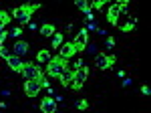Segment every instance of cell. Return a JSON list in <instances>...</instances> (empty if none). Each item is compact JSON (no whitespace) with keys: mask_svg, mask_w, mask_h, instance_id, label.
<instances>
[{"mask_svg":"<svg viewBox=\"0 0 151 113\" xmlns=\"http://www.w3.org/2000/svg\"><path fill=\"white\" fill-rule=\"evenodd\" d=\"M89 77V67L83 63V61H77V65H75V77H73V83H70V87L75 91H81L83 85H85V81Z\"/></svg>","mask_w":151,"mask_h":113,"instance_id":"obj_2","label":"cell"},{"mask_svg":"<svg viewBox=\"0 0 151 113\" xmlns=\"http://www.w3.org/2000/svg\"><path fill=\"white\" fill-rule=\"evenodd\" d=\"M131 83H133V81H131V79H123V83H121V85H123V87H129Z\"/></svg>","mask_w":151,"mask_h":113,"instance_id":"obj_29","label":"cell"},{"mask_svg":"<svg viewBox=\"0 0 151 113\" xmlns=\"http://www.w3.org/2000/svg\"><path fill=\"white\" fill-rule=\"evenodd\" d=\"M12 55H18V56H22V55H26L28 53V43L26 41H16L14 43V46H12Z\"/></svg>","mask_w":151,"mask_h":113,"instance_id":"obj_13","label":"cell"},{"mask_svg":"<svg viewBox=\"0 0 151 113\" xmlns=\"http://www.w3.org/2000/svg\"><path fill=\"white\" fill-rule=\"evenodd\" d=\"M87 30H97V24H95V22H89V28H87Z\"/></svg>","mask_w":151,"mask_h":113,"instance_id":"obj_30","label":"cell"},{"mask_svg":"<svg viewBox=\"0 0 151 113\" xmlns=\"http://www.w3.org/2000/svg\"><path fill=\"white\" fill-rule=\"evenodd\" d=\"M85 51H87V53H91V55H97V45H93V43H87Z\"/></svg>","mask_w":151,"mask_h":113,"instance_id":"obj_21","label":"cell"},{"mask_svg":"<svg viewBox=\"0 0 151 113\" xmlns=\"http://www.w3.org/2000/svg\"><path fill=\"white\" fill-rule=\"evenodd\" d=\"M8 55H10V53H8V51L4 49V45H0V56H4V59H6Z\"/></svg>","mask_w":151,"mask_h":113,"instance_id":"obj_27","label":"cell"},{"mask_svg":"<svg viewBox=\"0 0 151 113\" xmlns=\"http://www.w3.org/2000/svg\"><path fill=\"white\" fill-rule=\"evenodd\" d=\"M40 79H32V81H26L24 83V93L28 95V97H36L38 95V91H40Z\"/></svg>","mask_w":151,"mask_h":113,"instance_id":"obj_7","label":"cell"},{"mask_svg":"<svg viewBox=\"0 0 151 113\" xmlns=\"http://www.w3.org/2000/svg\"><path fill=\"white\" fill-rule=\"evenodd\" d=\"M22 77H24V81H32V79H42L45 75L40 73V69L36 67V65H32V63H24L22 65Z\"/></svg>","mask_w":151,"mask_h":113,"instance_id":"obj_5","label":"cell"},{"mask_svg":"<svg viewBox=\"0 0 151 113\" xmlns=\"http://www.w3.org/2000/svg\"><path fill=\"white\" fill-rule=\"evenodd\" d=\"M6 36H10V33H6V30H2V33H0V45L6 41Z\"/></svg>","mask_w":151,"mask_h":113,"instance_id":"obj_26","label":"cell"},{"mask_svg":"<svg viewBox=\"0 0 151 113\" xmlns=\"http://www.w3.org/2000/svg\"><path fill=\"white\" fill-rule=\"evenodd\" d=\"M63 41H65V36H63L60 33H55V34H52V46H55V49H60Z\"/></svg>","mask_w":151,"mask_h":113,"instance_id":"obj_17","label":"cell"},{"mask_svg":"<svg viewBox=\"0 0 151 113\" xmlns=\"http://www.w3.org/2000/svg\"><path fill=\"white\" fill-rule=\"evenodd\" d=\"M95 65L99 71H107L115 65V56L113 55H107V53H97L95 55Z\"/></svg>","mask_w":151,"mask_h":113,"instance_id":"obj_4","label":"cell"},{"mask_svg":"<svg viewBox=\"0 0 151 113\" xmlns=\"http://www.w3.org/2000/svg\"><path fill=\"white\" fill-rule=\"evenodd\" d=\"M40 111H42V113H55V111H57V101L50 99V97L47 95V97L40 101Z\"/></svg>","mask_w":151,"mask_h":113,"instance_id":"obj_11","label":"cell"},{"mask_svg":"<svg viewBox=\"0 0 151 113\" xmlns=\"http://www.w3.org/2000/svg\"><path fill=\"white\" fill-rule=\"evenodd\" d=\"M8 22H10V14H8L6 10H0V24H4V26H6Z\"/></svg>","mask_w":151,"mask_h":113,"instance_id":"obj_18","label":"cell"},{"mask_svg":"<svg viewBox=\"0 0 151 113\" xmlns=\"http://www.w3.org/2000/svg\"><path fill=\"white\" fill-rule=\"evenodd\" d=\"M40 34H45V36H52L55 34V26L50 22H45L42 26H40Z\"/></svg>","mask_w":151,"mask_h":113,"instance_id":"obj_16","label":"cell"},{"mask_svg":"<svg viewBox=\"0 0 151 113\" xmlns=\"http://www.w3.org/2000/svg\"><path fill=\"white\" fill-rule=\"evenodd\" d=\"M20 34H22V28H20V26H16V28H12L10 36H14V38H18V36H20Z\"/></svg>","mask_w":151,"mask_h":113,"instance_id":"obj_23","label":"cell"},{"mask_svg":"<svg viewBox=\"0 0 151 113\" xmlns=\"http://www.w3.org/2000/svg\"><path fill=\"white\" fill-rule=\"evenodd\" d=\"M38 8H40V4H38V2H26V4H22V6L14 8V10H12V16L16 18V22L20 24V26H24V24L30 22L32 12H36Z\"/></svg>","mask_w":151,"mask_h":113,"instance_id":"obj_1","label":"cell"},{"mask_svg":"<svg viewBox=\"0 0 151 113\" xmlns=\"http://www.w3.org/2000/svg\"><path fill=\"white\" fill-rule=\"evenodd\" d=\"M69 67V61L67 59H63V56H52L50 61H48V65H47V73H48V77H60V73L65 71V69Z\"/></svg>","mask_w":151,"mask_h":113,"instance_id":"obj_3","label":"cell"},{"mask_svg":"<svg viewBox=\"0 0 151 113\" xmlns=\"http://www.w3.org/2000/svg\"><path fill=\"white\" fill-rule=\"evenodd\" d=\"M105 45H107V49H113V46H115V38H113V36H107Z\"/></svg>","mask_w":151,"mask_h":113,"instance_id":"obj_25","label":"cell"},{"mask_svg":"<svg viewBox=\"0 0 151 113\" xmlns=\"http://www.w3.org/2000/svg\"><path fill=\"white\" fill-rule=\"evenodd\" d=\"M75 4H77V8H79L81 12H85L87 16H89V14H93V8H91V2H87V0H77Z\"/></svg>","mask_w":151,"mask_h":113,"instance_id":"obj_14","label":"cell"},{"mask_svg":"<svg viewBox=\"0 0 151 113\" xmlns=\"http://www.w3.org/2000/svg\"><path fill=\"white\" fill-rule=\"evenodd\" d=\"M133 28H135V20H131V22L123 24V30H125V33H129V30H133Z\"/></svg>","mask_w":151,"mask_h":113,"instance_id":"obj_24","label":"cell"},{"mask_svg":"<svg viewBox=\"0 0 151 113\" xmlns=\"http://www.w3.org/2000/svg\"><path fill=\"white\" fill-rule=\"evenodd\" d=\"M141 93H143V95H149V93H151V89L147 87V85H143V87H141Z\"/></svg>","mask_w":151,"mask_h":113,"instance_id":"obj_28","label":"cell"},{"mask_svg":"<svg viewBox=\"0 0 151 113\" xmlns=\"http://www.w3.org/2000/svg\"><path fill=\"white\" fill-rule=\"evenodd\" d=\"M75 53H77V51H75L73 41H70V43H65V45H60V49H58V56H63V59H67V61H69Z\"/></svg>","mask_w":151,"mask_h":113,"instance_id":"obj_10","label":"cell"},{"mask_svg":"<svg viewBox=\"0 0 151 113\" xmlns=\"http://www.w3.org/2000/svg\"><path fill=\"white\" fill-rule=\"evenodd\" d=\"M73 77H75V67H67L60 73V77H58L60 79V85L63 87H69L70 83H73Z\"/></svg>","mask_w":151,"mask_h":113,"instance_id":"obj_9","label":"cell"},{"mask_svg":"<svg viewBox=\"0 0 151 113\" xmlns=\"http://www.w3.org/2000/svg\"><path fill=\"white\" fill-rule=\"evenodd\" d=\"M6 63H8V67L12 69V71H16V73H20V71H22V59H20V56L18 55H8L6 56Z\"/></svg>","mask_w":151,"mask_h":113,"instance_id":"obj_8","label":"cell"},{"mask_svg":"<svg viewBox=\"0 0 151 113\" xmlns=\"http://www.w3.org/2000/svg\"><path fill=\"white\" fill-rule=\"evenodd\" d=\"M75 105H77V109H81V111H85V109L89 107V103L85 101V99H79V101L75 103Z\"/></svg>","mask_w":151,"mask_h":113,"instance_id":"obj_22","label":"cell"},{"mask_svg":"<svg viewBox=\"0 0 151 113\" xmlns=\"http://www.w3.org/2000/svg\"><path fill=\"white\" fill-rule=\"evenodd\" d=\"M105 2H109V0H95V2H91V8H97V10H101L105 6Z\"/></svg>","mask_w":151,"mask_h":113,"instance_id":"obj_20","label":"cell"},{"mask_svg":"<svg viewBox=\"0 0 151 113\" xmlns=\"http://www.w3.org/2000/svg\"><path fill=\"white\" fill-rule=\"evenodd\" d=\"M117 6H119V12H127L129 10V2H127V0H119Z\"/></svg>","mask_w":151,"mask_h":113,"instance_id":"obj_19","label":"cell"},{"mask_svg":"<svg viewBox=\"0 0 151 113\" xmlns=\"http://www.w3.org/2000/svg\"><path fill=\"white\" fill-rule=\"evenodd\" d=\"M89 43V30L87 28H81V33L75 36V41H73V45H75V51L79 53V51H85V46Z\"/></svg>","mask_w":151,"mask_h":113,"instance_id":"obj_6","label":"cell"},{"mask_svg":"<svg viewBox=\"0 0 151 113\" xmlns=\"http://www.w3.org/2000/svg\"><path fill=\"white\" fill-rule=\"evenodd\" d=\"M107 20H109V24H117V20H119V6H117V2H113V4L109 6V10H107Z\"/></svg>","mask_w":151,"mask_h":113,"instance_id":"obj_12","label":"cell"},{"mask_svg":"<svg viewBox=\"0 0 151 113\" xmlns=\"http://www.w3.org/2000/svg\"><path fill=\"white\" fill-rule=\"evenodd\" d=\"M2 30H4V24H0V33H2Z\"/></svg>","mask_w":151,"mask_h":113,"instance_id":"obj_31","label":"cell"},{"mask_svg":"<svg viewBox=\"0 0 151 113\" xmlns=\"http://www.w3.org/2000/svg\"><path fill=\"white\" fill-rule=\"evenodd\" d=\"M52 56H50V53H48L47 49H42V51H38V55H36V61L38 63H45V65H48V61H50Z\"/></svg>","mask_w":151,"mask_h":113,"instance_id":"obj_15","label":"cell"}]
</instances>
